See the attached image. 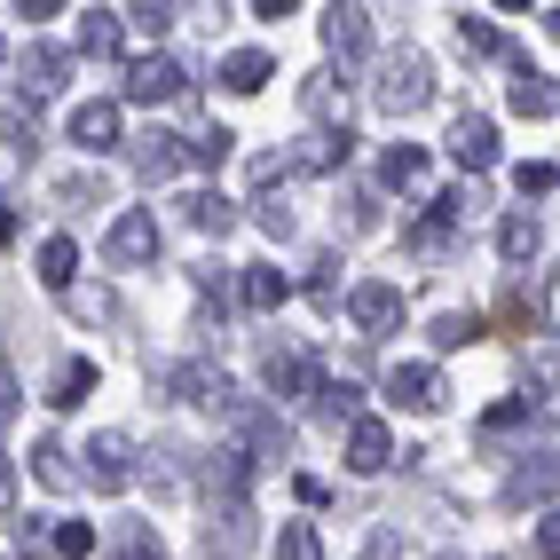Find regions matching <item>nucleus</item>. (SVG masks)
Returning a JSON list of instances; mask_svg holds the SVG:
<instances>
[{
    "label": "nucleus",
    "mask_w": 560,
    "mask_h": 560,
    "mask_svg": "<svg viewBox=\"0 0 560 560\" xmlns=\"http://www.w3.org/2000/svg\"><path fill=\"white\" fill-rule=\"evenodd\" d=\"M481 331H490V324H481L474 308H451V316H434V331H427V340H434L442 355H451V348H474Z\"/></svg>",
    "instance_id": "28"
},
{
    "label": "nucleus",
    "mask_w": 560,
    "mask_h": 560,
    "mask_svg": "<svg viewBox=\"0 0 560 560\" xmlns=\"http://www.w3.org/2000/svg\"><path fill=\"white\" fill-rule=\"evenodd\" d=\"M380 182H387V190H419V182H427V151H419V142H395V151L380 159Z\"/></svg>",
    "instance_id": "26"
},
{
    "label": "nucleus",
    "mask_w": 560,
    "mask_h": 560,
    "mask_svg": "<svg viewBox=\"0 0 560 560\" xmlns=\"http://www.w3.org/2000/svg\"><path fill=\"white\" fill-rule=\"evenodd\" d=\"M71 56L63 48H24V95H63Z\"/></svg>",
    "instance_id": "21"
},
{
    "label": "nucleus",
    "mask_w": 560,
    "mask_h": 560,
    "mask_svg": "<svg viewBox=\"0 0 560 560\" xmlns=\"http://www.w3.org/2000/svg\"><path fill=\"white\" fill-rule=\"evenodd\" d=\"M0 237H16V206L9 198H0Z\"/></svg>",
    "instance_id": "45"
},
{
    "label": "nucleus",
    "mask_w": 560,
    "mask_h": 560,
    "mask_svg": "<svg viewBox=\"0 0 560 560\" xmlns=\"http://www.w3.org/2000/svg\"><path fill=\"white\" fill-rule=\"evenodd\" d=\"M387 402H395V410H419V419H434V410L451 402V387H442V371H434V363H395V371H387Z\"/></svg>",
    "instance_id": "5"
},
{
    "label": "nucleus",
    "mask_w": 560,
    "mask_h": 560,
    "mask_svg": "<svg viewBox=\"0 0 560 560\" xmlns=\"http://www.w3.org/2000/svg\"><path fill=\"white\" fill-rule=\"evenodd\" d=\"M48 545H56L63 560H88V552H95V529H88V521H56Z\"/></svg>",
    "instance_id": "36"
},
{
    "label": "nucleus",
    "mask_w": 560,
    "mask_h": 560,
    "mask_svg": "<svg viewBox=\"0 0 560 560\" xmlns=\"http://www.w3.org/2000/svg\"><path fill=\"white\" fill-rule=\"evenodd\" d=\"M237 301L269 316V308H284V301H292V277H284V269H245V277H237Z\"/></svg>",
    "instance_id": "23"
},
{
    "label": "nucleus",
    "mask_w": 560,
    "mask_h": 560,
    "mask_svg": "<svg viewBox=\"0 0 560 560\" xmlns=\"http://www.w3.org/2000/svg\"><path fill=\"white\" fill-rule=\"evenodd\" d=\"M348 316L371 331V340H380V331H395V324H402V284H380V277H363V284L348 292Z\"/></svg>",
    "instance_id": "9"
},
{
    "label": "nucleus",
    "mask_w": 560,
    "mask_h": 560,
    "mask_svg": "<svg viewBox=\"0 0 560 560\" xmlns=\"http://www.w3.org/2000/svg\"><path fill=\"white\" fill-rule=\"evenodd\" d=\"M110 560H166V545H159L151 521H127V529H119V552H110Z\"/></svg>",
    "instance_id": "32"
},
{
    "label": "nucleus",
    "mask_w": 560,
    "mask_h": 560,
    "mask_svg": "<svg viewBox=\"0 0 560 560\" xmlns=\"http://www.w3.org/2000/svg\"><path fill=\"white\" fill-rule=\"evenodd\" d=\"M182 88H190V71H182L174 56H135V63H127V103H142V110H151V103H174Z\"/></svg>",
    "instance_id": "6"
},
{
    "label": "nucleus",
    "mask_w": 560,
    "mask_h": 560,
    "mask_svg": "<svg viewBox=\"0 0 560 560\" xmlns=\"http://www.w3.org/2000/svg\"><path fill=\"white\" fill-rule=\"evenodd\" d=\"M71 277H80V245H71V237H48V245H40V284H48V292H71Z\"/></svg>",
    "instance_id": "27"
},
{
    "label": "nucleus",
    "mask_w": 560,
    "mask_h": 560,
    "mask_svg": "<svg viewBox=\"0 0 560 560\" xmlns=\"http://www.w3.org/2000/svg\"><path fill=\"white\" fill-rule=\"evenodd\" d=\"M230 419H237V434H245V458H292V427L277 419L269 402H230Z\"/></svg>",
    "instance_id": "3"
},
{
    "label": "nucleus",
    "mask_w": 560,
    "mask_h": 560,
    "mask_svg": "<svg viewBox=\"0 0 560 560\" xmlns=\"http://www.w3.org/2000/svg\"><path fill=\"white\" fill-rule=\"evenodd\" d=\"M88 395H95V363H88V355H63L56 380H48V402H56V410H80Z\"/></svg>",
    "instance_id": "22"
},
{
    "label": "nucleus",
    "mask_w": 560,
    "mask_h": 560,
    "mask_svg": "<svg viewBox=\"0 0 560 560\" xmlns=\"http://www.w3.org/2000/svg\"><path fill=\"white\" fill-rule=\"evenodd\" d=\"M103 260H110V269H151V260H159V221L151 213H119V221H110V237H103Z\"/></svg>",
    "instance_id": "2"
},
{
    "label": "nucleus",
    "mask_w": 560,
    "mask_h": 560,
    "mask_svg": "<svg viewBox=\"0 0 560 560\" xmlns=\"http://www.w3.org/2000/svg\"><path fill=\"white\" fill-rule=\"evenodd\" d=\"M174 387H182V402H198V410H230L237 402V387H230V371H221V363H182Z\"/></svg>",
    "instance_id": "13"
},
{
    "label": "nucleus",
    "mask_w": 560,
    "mask_h": 560,
    "mask_svg": "<svg viewBox=\"0 0 560 560\" xmlns=\"http://www.w3.org/2000/svg\"><path fill=\"white\" fill-rule=\"evenodd\" d=\"M119 16H127L135 32H151V40H159L166 24H174V9H159V0H142V9H119Z\"/></svg>",
    "instance_id": "40"
},
{
    "label": "nucleus",
    "mask_w": 560,
    "mask_h": 560,
    "mask_svg": "<svg viewBox=\"0 0 560 560\" xmlns=\"http://www.w3.org/2000/svg\"><path fill=\"white\" fill-rule=\"evenodd\" d=\"M560 387V340H537V355H529V395H552Z\"/></svg>",
    "instance_id": "35"
},
{
    "label": "nucleus",
    "mask_w": 560,
    "mask_h": 560,
    "mask_svg": "<svg viewBox=\"0 0 560 560\" xmlns=\"http://www.w3.org/2000/svg\"><path fill=\"white\" fill-rule=\"evenodd\" d=\"M348 151H355V135L348 127H324V135H308L301 151H292V166H301V174H340Z\"/></svg>",
    "instance_id": "16"
},
{
    "label": "nucleus",
    "mask_w": 560,
    "mask_h": 560,
    "mask_svg": "<svg viewBox=\"0 0 560 560\" xmlns=\"http://www.w3.org/2000/svg\"><path fill=\"white\" fill-rule=\"evenodd\" d=\"M277 560H324L316 521H284V529H277Z\"/></svg>",
    "instance_id": "31"
},
{
    "label": "nucleus",
    "mask_w": 560,
    "mask_h": 560,
    "mask_svg": "<svg viewBox=\"0 0 560 560\" xmlns=\"http://www.w3.org/2000/svg\"><path fill=\"white\" fill-rule=\"evenodd\" d=\"M505 110H513V119H560V80H545L537 63H513Z\"/></svg>",
    "instance_id": "8"
},
{
    "label": "nucleus",
    "mask_w": 560,
    "mask_h": 560,
    "mask_svg": "<svg viewBox=\"0 0 560 560\" xmlns=\"http://www.w3.org/2000/svg\"><path fill=\"white\" fill-rule=\"evenodd\" d=\"M9 419H16V387H9V380H0V427H9Z\"/></svg>",
    "instance_id": "44"
},
{
    "label": "nucleus",
    "mask_w": 560,
    "mask_h": 560,
    "mask_svg": "<svg viewBox=\"0 0 560 560\" xmlns=\"http://www.w3.org/2000/svg\"><path fill=\"white\" fill-rule=\"evenodd\" d=\"M442 560H458V552H442Z\"/></svg>",
    "instance_id": "48"
},
{
    "label": "nucleus",
    "mask_w": 560,
    "mask_h": 560,
    "mask_svg": "<svg viewBox=\"0 0 560 560\" xmlns=\"http://www.w3.org/2000/svg\"><path fill=\"white\" fill-rule=\"evenodd\" d=\"M552 490H560V458H545V451H537V458H521V466L505 474V498H513V505H529V498L545 505Z\"/></svg>",
    "instance_id": "17"
},
{
    "label": "nucleus",
    "mask_w": 560,
    "mask_h": 560,
    "mask_svg": "<svg viewBox=\"0 0 560 560\" xmlns=\"http://www.w3.org/2000/svg\"><path fill=\"white\" fill-rule=\"evenodd\" d=\"M363 560H395V529H371V545H363Z\"/></svg>",
    "instance_id": "43"
},
{
    "label": "nucleus",
    "mask_w": 560,
    "mask_h": 560,
    "mask_svg": "<svg viewBox=\"0 0 560 560\" xmlns=\"http://www.w3.org/2000/svg\"><path fill=\"white\" fill-rule=\"evenodd\" d=\"M253 221H260L269 237H292V206H284V190H277V182H269V190L253 198Z\"/></svg>",
    "instance_id": "34"
},
{
    "label": "nucleus",
    "mask_w": 560,
    "mask_h": 560,
    "mask_svg": "<svg viewBox=\"0 0 560 560\" xmlns=\"http://www.w3.org/2000/svg\"><path fill=\"white\" fill-rule=\"evenodd\" d=\"M80 458H88V466H80V481H88V490H103V498L135 481V442H127V434H95Z\"/></svg>",
    "instance_id": "4"
},
{
    "label": "nucleus",
    "mask_w": 560,
    "mask_h": 560,
    "mask_svg": "<svg viewBox=\"0 0 560 560\" xmlns=\"http://www.w3.org/2000/svg\"><path fill=\"white\" fill-rule=\"evenodd\" d=\"M119 40H127V16H119V9H88V16H80V56L103 63V56H119Z\"/></svg>",
    "instance_id": "20"
},
{
    "label": "nucleus",
    "mask_w": 560,
    "mask_h": 560,
    "mask_svg": "<svg viewBox=\"0 0 560 560\" xmlns=\"http://www.w3.org/2000/svg\"><path fill=\"white\" fill-rule=\"evenodd\" d=\"M277 80V56H260V48H237V56H221V88L230 95H260Z\"/></svg>",
    "instance_id": "18"
},
{
    "label": "nucleus",
    "mask_w": 560,
    "mask_h": 560,
    "mask_svg": "<svg viewBox=\"0 0 560 560\" xmlns=\"http://www.w3.org/2000/svg\"><path fill=\"white\" fill-rule=\"evenodd\" d=\"M182 159H190V142H182V135H166V127L135 135V174H142V182H166Z\"/></svg>",
    "instance_id": "14"
},
{
    "label": "nucleus",
    "mask_w": 560,
    "mask_h": 560,
    "mask_svg": "<svg viewBox=\"0 0 560 560\" xmlns=\"http://www.w3.org/2000/svg\"><path fill=\"white\" fill-rule=\"evenodd\" d=\"M537 552H545V560H560V513H545V521H537Z\"/></svg>",
    "instance_id": "42"
},
{
    "label": "nucleus",
    "mask_w": 560,
    "mask_h": 560,
    "mask_svg": "<svg viewBox=\"0 0 560 560\" xmlns=\"http://www.w3.org/2000/svg\"><path fill=\"white\" fill-rule=\"evenodd\" d=\"M545 32H560V9H545Z\"/></svg>",
    "instance_id": "46"
},
{
    "label": "nucleus",
    "mask_w": 560,
    "mask_h": 560,
    "mask_svg": "<svg viewBox=\"0 0 560 560\" xmlns=\"http://www.w3.org/2000/svg\"><path fill=\"white\" fill-rule=\"evenodd\" d=\"M324 48H331V63H363L371 56V9H331L324 16Z\"/></svg>",
    "instance_id": "12"
},
{
    "label": "nucleus",
    "mask_w": 560,
    "mask_h": 560,
    "mask_svg": "<svg viewBox=\"0 0 560 560\" xmlns=\"http://www.w3.org/2000/svg\"><path fill=\"white\" fill-rule=\"evenodd\" d=\"M0 56H9V40H0Z\"/></svg>",
    "instance_id": "47"
},
{
    "label": "nucleus",
    "mask_w": 560,
    "mask_h": 560,
    "mask_svg": "<svg viewBox=\"0 0 560 560\" xmlns=\"http://www.w3.org/2000/svg\"><path fill=\"white\" fill-rule=\"evenodd\" d=\"M32 474H40L48 490H80V466H71V451H63L56 434H40V442H32Z\"/></svg>",
    "instance_id": "24"
},
{
    "label": "nucleus",
    "mask_w": 560,
    "mask_h": 560,
    "mask_svg": "<svg viewBox=\"0 0 560 560\" xmlns=\"http://www.w3.org/2000/svg\"><path fill=\"white\" fill-rule=\"evenodd\" d=\"M513 190H521V198H552V190H560V166L521 159V166H513Z\"/></svg>",
    "instance_id": "33"
},
{
    "label": "nucleus",
    "mask_w": 560,
    "mask_h": 560,
    "mask_svg": "<svg viewBox=\"0 0 560 560\" xmlns=\"http://www.w3.org/2000/svg\"><path fill=\"white\" fill-rule=\"evenodd\" d=\"M458 48H466V56H513V40H505L490 16H458ZM513 63H521V56H513Z\"/></svg>",
    "instance_id": "29"
},
{
    "label": "nucleus",
    "mask_w": 560,
    "mask_h": 560,
    "mask_svg": "<svg viewBox=\"0 0 560 560\" xmlns=\"http://www.w3.org/2000/svg\"><path fill=\"white\" fill-rule=\"evenodd\" d=\"M308 292H316V308H331V301H340V253H324L316 269H308Z\"/></svg>",
    "instance_id": "38"
},
{
    "label": "nucleus",
    "mask_w": 560,
    "mask_h": 560,
    "mask_svg": "<svg viewBox=\"0 0 560 560\" xmlns=\"http://www.w3.org/2000/svg\"><path fill=\"white\" fill-rule=\"evenodd\" d=\"M182 221L206 230V237H230V230H237V206L221 198V190H190V198H182Z\"/></svg>",
    "instance_id": "19"
},
{
    "label": "nucleus",
    "mask_w": 560,
    "mask_h": 560,
    "mask_svg": "<svg viewBox=\"0 0 560 560\" xmlns=\"http://www.w3.org/2000/svg\"><path fill=\"white\" fill-rule=\"evenodd\" d=\"M71 142H80V151L88 159H103V151H119V103H80V110H71Z\"/></svg>",
    "instance_id": "11"
},
{
    "label": "nucleus",
    "mask_w": 560,
    "mask_h": 560,
    "mask_svg": "<svg viewBox=\"0 0 560 560\" xmlns=\"http://www.w3.org/2000/svg\"><path fill=\"white\" fill-rule=\"evenodd\" d=\"M505 324H537V292H529V284L505 292Z\"/></svg>",
    "instance_id": "41"
},
{
    "label": "nucleus",
    "mask_w": 560,
    "mask_h": 560,
    "mask_svg": "<svg viewBox=\"0 0 560 560\" xmlns=\"http://www.w3.org/2000/svg\"><path fill=\"white\" fill-rule=\"evenodd\" d=\"M529 410H537V395H513V402H498L481 427H490V434H505V427H521V419H529Z\"/></svg>",
    "instance_id": "39"
},
{
    "label": "nucleus",
    "mask_w": 560,
    "mask_h": 560,
    "mask_svg": "<svg viewBox=\"0 0 560 560\" xmlns=\"http://www.w3.org/2000/svg\"><path fill=\"white\" fill-rule=\"evenodd\" d=\"M230 151H237V135H230V127H206V135H190V166H206V174H221V166H230Z\"/></svg>",
    "instance_id": "30"
},
{
    "label": "nucleus",
    "mask_w": 560,
    "mask_h": 560,
    "mask_svg": "<svg viewBox=\"0 0 560 560\" xmlns=\"http://www.w3.org/2000/svg\"><path fill=\"white\" fill-rule=\"evenodd\" d=\"M260 380H269V395H284V402H301V395L324 387V380H316V363H308L301 348H269V355H260Z\"/></svg>",
    "instance_id": "10"
},
{
    "label": "nucleus",
    "mask_w": 560,
    "mask_h": 560,
    "mask_svg": "<svg viewBox=\"0 0 560 560\" xmlns=\"http://www.w3.org/2000/svg\"><path fill=\"white\" fill-rule=\"evenodd\" d=\"M451 159H458V174H490L498 166V127L481 119V110H458L451 119Z\"/></svg>",
    "instance_id": "7"
},
{
    "label": "nucleus",
    "mask_w": 560,
    "mask_h": 560,
    "mask_svg": "<svg viewBox=\"0 0 560 560\" xmlns=\"http://www.w3.org/2000/svg\"><path fill=\"white\" fill-rule=\"evenodd\" d=\"M0 135H9V151H40V127H32V110H0Z\"/></svg>",
    "instance_id": "37"
},
{
    "label": "nucleus",
    "mask_w": 560,
    "mask_h": 560,
    "mask_svg": "<svg viewBox=\"0 0 560 560\" xmlns=\"http://www.w3.org/2000/svg\"><path fill=\"white\" fill-rule=\"evenodd\" d=\"M371 103H380V119H410V110L434 103V63L419 48H402L380 63V80H371Z\"/></svg>",
    "instance_id": "1"
},
{
    "label": "nucleus",
    "mask_w": 560,
    "mask_h": 560,
    "mask_svg": "<svg viewBox=\"0 0 560 560\" xmlns=\"http://www.w3.org/2000/svg\"><path fill=\"white\" fill-rule=\"evenodd\" d=\"M387 458H395L387 419H355V427H348V466H355V474H387Z\"/></svg>",
    "instance_id": "15"
},
{
    "label": "nucleus",
    "mask_w": 560,
    "mask_h": 560,
    "mask_svg": "<svg viewBox=\"0 0 560 560\" xmlns=\"http://www.w3.org/2000/svg\"><path fill=\"white\" fill-rule=\"evenodd\" d=\"M498 260H513V269H529V260H537V221L529 213H505L498 221Z\"/></svg>",
    "instance_id": "25"
}]
</instances>
